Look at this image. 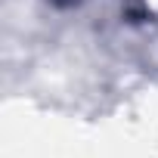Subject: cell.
<instances>
[{"mask_svg": "<svg viewBox=\"0 0 158 158\" xmlns=\"http://www.w3.org/2000/svg\"><path fill=\"white\" fill-rule=\"evenodd\" d=\"M56 3H74V0H56Z\"/></svg>", "mask_w": 158, "mask_h": 158, "instance_id": "6da1fadb", "label": "cell"}]
</instances>
